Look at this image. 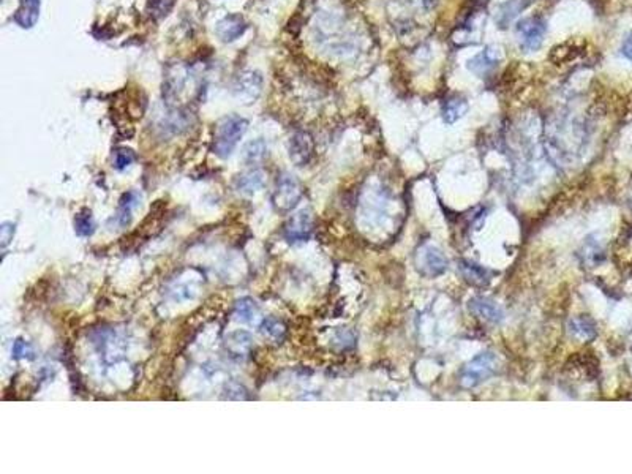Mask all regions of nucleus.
<instances>
[{
	"instance_id": "nucleus-1",
	"label": "nucleus",
	"mask_w": 632,
	"mask_h": 474,
	"mask_svg": "<svg viewBox=\"0 0 632 474\" xmlns=\"http://www.w3.org/2000/svg\"><path fill=\"white\" fill-rule=\"evenodd\" d=\"M248 122L239 115H228L215 127L214 152L220 158H228L236 149L237 143L245 135Z\"/></svg>"
},
{
	"instance_id": "nucleus-2",
	"label": "nucleus",
	"mask_w": 632,
	"mask_h": 474,
	"mask_svg": "<svg viewBox=\"0 0 632 474\" xmlns=\"http://www.w3.org/2000/svg\"><path fill=\"white\" fill-rule=\"evenodd\" d=\"M498 359L494 352L485 351L471 359L460 372V385L465 389H473L487 381L496 373Z\"/></svg>"
},
{
	"instance_id": "nucleus-3",
	"label": "nucleus",
	"mask_w": 632,
	"mask_h": 474,
	"mask_svg": "<svg viewBox=\"0 0 632 474\" xmlns=\"http://www.w3.org/2000/svg\"><path fill=\"white\" fill-rule=\"evenodd\" d=\"M547 35V22L540 16H530L517 22L515 36L519 48L524 52H536L540 50Z\"/></svg>"
},
{
	"instance_id": "nucleus-4",
	"label": "nucleus",
	"mask_w": 632,
	"mask_h": 474,
	"mask_svg": "<svg viewBox=\"0 0 632 474\" xmlns=\"http://www.w3.org/2000/svg\"><path fill=\"white\" fill-rule=\"evenodd\" d=\"M301 198L302 187L299 184V180L288 173L282 174L280 178L277 179L275 190H273L272 194V201L273 206H275V209L280 212H288L296 208L297 203L301 201Z\"/></svg>"
},
{
	"instance_id": "nucleus-5",
	"label": "nucleus",
	"mask_w": 632,
	"mask_h": 474,
	"mask_svg": "<svg viewBox=\"0 0 632 474\" xmlns=\"http://www.w3.org/2000/svg\"><path fill=\"white\" fill-rule=\"evenodd\" d=\"M416 269L422 273L424 277H438L447 269V259L440 248L435 245L425 244L417 248L415 257Z\"/></svg>"
},
{
	"instance_id": "nucleus-6",
	"label": "nucleus",
	"mask_w": 632,
	"mask_h": 474,
	"mask_svg": "<svg viewBox=\"0 0 632 474\" xmlns=\"http://www.w3.org/2000/svg\"><path fill=\"white\" fill-rule=\"evenodd\" d=\"M313 233V217L310 210H299L291 215L283 228L285 239L289 242H306Z\"/></svg>"
},
{
	"instance_id": "nucleus-7",
	"label": "nucleus",
	"mask_w": 632,
	"mask_h": 474,
	"mask_svg": "<svg viewBox=\"0 0 632 474\" xmlns=\"http://www.w3.org/2000/svg\"><path fill=\"white\" fill-rule=\"evenodd\" d=\"M315 152L313 138L307 131H297L289 139V158L297 166H303L312 160Z\"/></svg>"
},
{
	"instance_id": "nucleus-8",
	"label": "nucleus",
	"mask_w": 632,
	"mask_h": 474,
	"mask_svg": "<svg viewBox=\"0 0 632 474\" xmlns=\"http://www.w3.org/2000/svg\"><path fill=\"white\" fill-rule=\"evenodd\" d=\"M501 60V51L496 46H487L484 51L476 54L473 59L468 60L466 69L477 78H484L485 75L495 69L498 62Z\"/></svg>"
},
{
	"instance_id": "nucleus-9",
	"label": "nucleus",
	"mask_w": 632,
	"mask_h": 474,
	"mask_svg": "<svg viewBox=\"0 0 632 474\" xmlns=\"http://www.w3.org/2000/svg\"><path fill=\"white\" fill-rule=\"evenodd\" d=\"M468 307H470L474 315H477L479 318H482L484 321H489V323L498 324L504 319L503 308L498 306L494 299H490V297L482 296L473 297V299L468 302Z\"/></svg>"
},
{
	"instance_id": "nucleus-10",
	"label": "nucleus",
	"mask_w": 632,
	"mask_h": 474,
	"mask_svg": "<svg viewBox=\"0 0 632 474\" xmlns=\"http://www.w3.org/2000/svg\"><path fill=\"white\" fill-rule=\"evenodd\" d=\"M261 87H263V78L259 76V73L247 71L237 78L234 84V92L239 99L245 100L247 103H252L259 96Z\"/></svg>"
},
{
	"instance_id": "nucleus-11",
	"label": "nucleus",
	"mask_w": 632,
	"mask_h": 474,
	"mask_svg": "<svg viewBox=\"0 0 632 474\" xmlns=\"http://www.w3.org/2000/svg\"><path fill=\"white\" fill-rule=\"evenodd\" d=\"M247 30V22L239 15H228L222 21H218L215 27V34L223 43H233L237 38H240Z\"/></svg>"
},
{
	"instance_id": "nucleus-12",
	"label": "nucleus",
	"mask_w": 632,
	"mask_h": 474,
	"mask_svg": "<svg viewBox=\"0 0 632 474\" xmlns=\"http://www.w3.org/2000/svg\"><path fill=\"white\" fill-rule=\"evenodd\" d=\"M457 271L460 272V275L464 277V280L473 285V287H485V285L490 282L489 269L473 263V261L460 259L457 263Z\"/></svg>"
},
{
	"instance_id": "nucleus-13",
	"label": "nucleus",
	"mask_w": 632,
	"mask_h": 474,
	"mask_svg": "<svg viewBox=\"0 0 632 474\" xmlns=\"http://www.w3.org/2000/svg\"><path fill=\"white\" fill-rule=\"evenodd\" d=\"M568 331L570 337H574L579 342H591L598 336V326L589 316L580 315L575 316L568 323Z\"/></svg>"
},
{
	"instance_id": "nucleus-14",
	"label": "nucleus",
	"mask_w": 632,
	"mask_h": 474,
	"mask_svg": "<svg viewBox=\"0 0 632 474\" xmlns=\"http://www.w3.org/2000/svg\"><path fill=\"white\" fill-rule=\"evenodd\" d=\"M533 2L536 0H508L503 5H500L496 13V24L501 29H506L515 17H517L522 11L526 10Z\"/></svg>"
},
{
	"instance_id": "nucleus-15",
	"label": "nucleus",
	"mask_w": 632,
	"mask_h": 474,
	"mask_svg": "<svg viewBox=\"0 0 632 474\" xmlns=\"http://www.w3.org/2000/svg\"><path fill=\"white\" fill-rule=\"evenodd\" d=\"M224 348L231 352V356L244 357L253 348V337L245 331L231 332L224 338Z\"/></svg>"
},
{
	"instance_id": "nucleus-16",
	"label": "nucleus",
	"mask_w": 632,
	"mask_h": 474,
	"mask_svg": "<svg viewBox=\"0 0 632 474\" xmlns=\"http://www.w3.org/2000/svg\"><path fill=\"white\" fill-rule=\"evenodd\" d=\"M264 182H266L264 173L261 171V169H252V171H248L237 178L236 188L240 194L252 196V194L259 192L261 188L264 187Z\"/></svg>"
},
{
	"instance_id": "nucleus-17",
	"label": "nucleus",
	"mask_w": 632,
	"mask_h": 474,
	"mask_svg": "<svg viewBox=\"0 0 632 474\" xmlns=\"http://www.w3.org/2000/svg\"><path fill=\"white\" fill-rule=\"evenodd\" d=\"M40 0H21L20 8L16 11L15 20L24 29H30L38 21Z\"/></svg>"
},
{
	"instance_id": "nucleus-18",
	"label": "nucleus",
	"mask_w": 632,
	"mask_h": 474,
	"mask_svg": "<svg viewBox=\"0 0 632 474\" xmlns=\"http://www.w3.org/2000/svg\"><path fill=\"white\" fill-rule=\"evenodd\" d=\"M139 194L135 192H129L125 193L122 198H120L119 203V210H117V222L120 227H127L130 224L131 218H133V212L139 206Z\"/></svg>"
},
{
	"instance_id": "nucleus-19",
	"label": "nucleus",
	"mask_w": 632,
	"mask_h": 474,
	"mask_svg": "<svg viewBox=\"0 0 632 474\" xmlns=\"http://www.w3.org/2000/svg\"><path fill=\"white\" fill-rule=\"evenodd\" d=\"M468 103L464 99H452L449 100L445 106H443V120L447 125H452L460 120L468 113Z\"/></svg>"
},
{
	"instance_id": "nucleus-20",
	"label": "nucleus",
	"mask_w": 632,
	"mask_h": 474,
	"mask_svg": "<svg viewBox=\"0 0 632 474\" xmlns=\"http://www.w3.org/2000/svg\"><path fill=\"white\" fill-rule=\"evenodd\" d=\"M259 329L272 342H282L285 336H287V326L283 324V321L277 318H266L261 323Z\"/></svg>"
},
{
	"instance_id": "nucleus-21",
	"label": "nucleus",
	"mask_w": 632,
	"mask_h": 474,
	"mask_svg": "<svg viewBox=\"0 0 632 474\" xmlns=\"http://www.w3.org/2000/svg\"><path fill=\"white\" fill-rule=\"evenodd\" d=\"M234 315L237 316V319L250 323V321H253L259 315V307L257 302L250 299V297H244V299L236 302Z\"/></svg>"
},
{
	"instance_id": "nucleus-22",
	"label": "nucleus",
	"mask_w": 632,
	"mask_h": 474,
	"mask_svg": "<svg viewBox=\"0 0 632 474\" xmlns=\"http://www.w3.org/2000/svg\"><path fill=\"white\" fill-rule=\"evenodd\" d=\"M266 155H267V145L261 138L254 139V141H252V143H248L244 149V158L247 163H250V165L263 161Z\"/></svg>"
},
{
	"instance_id": "nucleus-23",
	"label": "nucleus",
	"mask_w": 632,
	"mask_h": 474,
	"mask_svg": "<svg viewBox=\"0 0 632 474\" xmlns=\"http://www.w3.org/2000/svg\"><path fill=\"white\" fill-rule=\"evenodd\" d=\"M75 229L76 234L81 237H89L94 234L95 231V222L92 217V212L89 209H82L75 218Z\"/></svg>"
},
{
	"instance_id": "nucleus-24",
	"label": "nucleus",
	"mask_w": 632,
	"mask_h": 474,
	"mask_svg": "<svg viewBox=\"0 0 632 474\" xmlns=\"http://www.w3.org/2000/svg\"><path fill=\"white\" fill-rule=\"evenodd\" d=\"M583 253H582V257H583V263H587V264H589V266H596V264H599L601 261H603V258H604V252H603V248H601V245L598 244V242H594V240H591V239H588L587 242H585V245H583V250H582Z\"/></svg>"
},
{
	"instance_id": "nucleus-25",
	"label": "nucleus",
	"mask_w": 632,
	"mask_h": 474,
	"mask_svg": "<svg viewBox=\"0 0 632 474\" xmlns=\"http://www.w3.org/2000/svg\"><path fill=\"white\" fill-rule=\"evenodd\" d=\"M174 7V0H149L148 11L155 20H161L169 15V11Z\"/></svg>"
},
{
	"instance_id": "nucleus-26",
	"label": "nucleus",
	"mask_w": 632,
	"mask_h": 474,
	"mask_svg": "<svg viewBox=\"0 0 632 474\" xmlns=\"http://www.w3.org/2000/svg\"><path fill=\"white\" fill-rule=\"evenodd\" d=\"M135 152L131 149H117L114 154V166L119 171H122L127 166H130L135 161Z\"/></svg>"
},
{
	"instance_id": "nucleus-27",
	"label": "nucleus",
	"mask_w": 632,
	"mask_h": 474,
	"mask_svg": "<svg viewBox=\"0 0 632 474\" xmlns=\"http://www.w3.org/2000/svg\"><path fill=\"white\" fill-rule=\"evenodd\" d=\"M13 356L16 359H34L35 352L34 348L22 338H17L13 345Z\"/></svg>"
},
{
	"instance_id": "nucleus-28",
	"label": "nucleus",
	"mask_w": 632,
	"mask_h": 474,
	"mask_svg": "<svg viewBox=\"0 0 632 474\" xmlns=\"http://www.w3.org/2000/svg\"><path fill=\"white\" fill-rule=\"evenodd\" d=\"M15 236V224L11 223H3L2 228H0V240H2V247H7L11 240H13Z\"/></svg>"
},
{
	"instance_id": "nucleus-29",
	"label": "nucleus",
	"mask_w": 632,
	"mask_h": 474,
	"mask_svg": "<svg viewBox=\"0 0 632 474\" xmlns=\"http://www.w3.org/2000/svg\"><path fill=\"white\" fill-rule=\"evenodd\" d=\"M245 394H247L245 389L242 387L240 385H229L227 387V398H231V400H245L247 398Z\"/></svg>"
},
{
	"instance_id": "nucleus-30",
	"label": "nucleus",
	"mask_w": 632,
	"mask_h": 474,
	"mask_svg": "<svg viewBox=\"0 0 632 474\" xmlns=\"http://www.w3.org/2000/svg\"><path fill=\"white\" fill-rule=\"evenodd\" d=\"M622 54L624 56V59H628L629 62H632V34H629L624 38L623 45H622Z\"/></svg>"
}]
</instances>
